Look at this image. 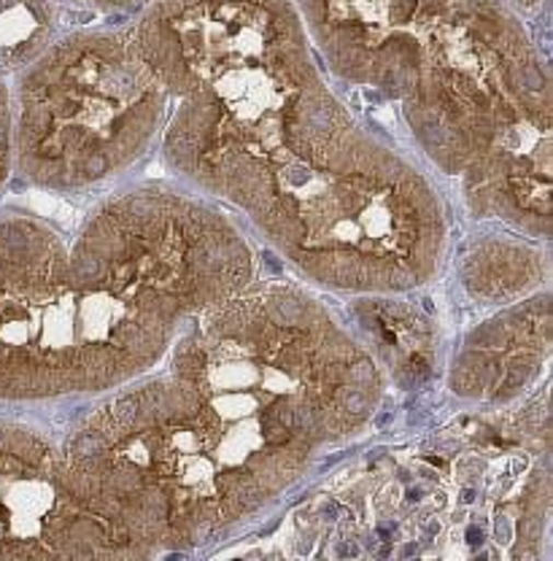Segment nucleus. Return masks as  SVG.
Wrapping results in <instances>:
<instances>
[{
    "label": "nucleus",
    "instance_id": "nucleus-1",
    "mask_svg": "<svg viewBox=\"0 0 553 561\" xmlns=\"http://www.w3.org/2000/svg\"><path fill=\"white\" fill-rule=\"evenodd\" d=\"M133 31L176 103L162 151L186 184L327 289L433 280L448 236L438 192L330 90L295 0H154Z\"/></svg>",
    "mask_w": 553,
    "mask_h": 561
},
{
    "label": "nucleus",
    "instance_id": "nucleus-2",
    "mask_svg": "<svg viewBox=\"0 0 553 561\" xmlns=\"http://www.w3.org/2000/svg\"><path fill=\"white\" fill-rule=\"evenodd\" d=\"M168 356L162 376L108 391L90 448L103 500L157 553L260 516L383 394L368 348L292 284L252 280L184 324Z\"/></svg>",
    "mask_w": 553,
    "mask_h": 561
},
{
    "label": "nucleus",
    "instance_id": "nucleus-3",
    "mask_svg": "<svg viewBox=\"0 0 553 561\" xmlns=\"http://www.w3.org/2000/svg\"><path fill=\"white\" fill-rule=\"evenodd\" d=\"M319 62L400 103L479 219L551 238V76L503 0H295Z\"/></svg>",
    "mask_w": 553,
    "mask_h": 561
},
{
    "label": "nucleus",
    "instance_id": "nucleus-4",
    "mask_svg": "<svg viewBox=\"0 0 553 561\" xmlns=\"http://www.w3.org/2000/svg\"><path fill=\"white\" fill-rule=\"evenodd\" d=\"M178 327L138 306L81 232L0 214V402L108 394L168 356Z\"/></svg>",
    "mask_w": 553,
    "mask_h": 561
},
{
    "label": "nucleus",
    "instance_id": "nucleus-5",
    "mask_svg": "<svg viewBox=\"0 0 553 561\" xmlns=\"http://www.w3.org/2000/svg\"><path fill=\"white\" fill-rule=\"evenodd\" d=\"M14 171L46 192L108 184L162 140L171 98L130 27L57 38L11 90Z\"/></svg>",
    "mask_w": 553,
    "mask_h": 561
},
{
    "label": "nucleus",
    "instance_id": "nucleus-6",
    "mask_svg": "<svg viewBox=\"0 0 553 561\" xmlns=\"http://www.w3.org/2000/svg\"><path fill=\"white\" fill-rule=\"evenodd\" d=\"M0 559H143L68 478L62 446L25 421L0 419Z\"/></svg>",
    "mask_w": 553,
    "mask_h": 561
},
{
    "label": "nucleus",
    "instance_id": "nucleus-7",
    "mask_svg": "<svg viewBox=\"0 0 553 561\" xmlns=\"http://www.w3.org/2000/svg\"><path fill=\"white\" fill-rule=\"evenodd\" d=\"M551 351V297L534 291L483 321L459 346L451 389L464 400L508 402L540 376Z\"/></svg>",
    "mask_w": 553,
    "mask_h": 561
},
{
    "label": "nucleus",
    "instance_id": "nucleus-8",
    "mask_svg": "<svg viewBox=\"0 0 553 561\" xmlns=\"http://www.w3.org/2000/svg\"><path fill=\"white\" fill-rule=\"evenodd\" d=\"M459 278L481 306L505 308L540 291L549 280V254L510 236H486L462 254Z\"/></svg>",
    "mask_w": 553,
    "mask_h": 561
},
{
    "label": "nucleus",
    "instance_id": "nucleus-9",
    "mask_svg": "<svg viewBox=\"0 0 553 561\" xmlns=\"http://www.w3.org/2000/svg\"><path fill=\"white\" fill-rule=\"evenodd\" d=\"M55 0H0V79L20 76L55 44Z\"/></svg>",
    "mask_w": 553,
    "mask_h": 561
},
{
    "label": "nucleus",
    "instance_id": "nucleus-10",
    "mask_svg": "<svg viewBox=\"0 0 553 561\" xmlns=\"http://www.w3.org/2000/svg\"><path fill=\"white\" fill-rule=\"evenodd\" d=\"M14 173V111H11V90L0 79V192Z\"/></svg>",
    "mask_w": 553,
    "mask_h": 561
},
{
    "label": "nucleus",
    "instance_id": "nucleus-11",
    "mask_svg": "<svg viewBox=\"0 0 553 561\" xmlns=\"http://www.w3.org/2000/svg\"><path fill=\"white\" fill-rule=\"evenodd\" d=\"M68 3H81L97 11H143L154 0H68Z\"/></svg>",
    "mask_w": 553,
    "mask_h": 561
},
{
    "label": "nucleus",
    "instance_id": "nucleus-12",
    "mask_svg": "<svg viewBox=\"0 0 553 561\" xmlns=\"http://www.w3.org/2000/svg\"><path fill=\"white\" fill-rule=\"evenodd\" d=\"M505 5H510V9L516 11H521V14H534V11L540 9V3H543V0H503Z\"/></svg>",
    "mask_w": 553,
    "mask_h": 561
}]
</instances>
